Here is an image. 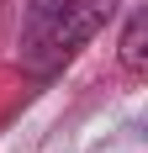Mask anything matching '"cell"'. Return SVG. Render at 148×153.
Listing matches in <instances>:
<instances>
[{
    "instance_id": "6da1fadb",
    "label": "cell",
    "mask_w": 148,
    "mask_h": 153,
    "mask_svg": "<svg viewBox=\"0 0 148 153\" xmlns=\"http://www.w3.org/2000/svg\"><path fill=\"white\" fill-rule=\"evenodd\" d=\"M106 21H111V0H37L21 27V69L37 79L58 74Z\"/></svg>"
},
{
    "instance_id": "7a4b0ae2",
    "label": "cell",
    "mask_w": 148,
    "mask_h": 153,
    "mask_svg": "<svg viewBox=\"0 0 148 153\" xmlns=\"http://www.w3.org/2000/svg\"><path fill=\"white\" fill-rule=\"evenodd\" d=\"M143 16L127 21V37H122V63H127V74H143Z\"/></svg>"
}]
</instances>
